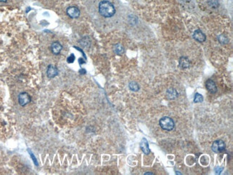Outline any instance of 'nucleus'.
<instances>
[{
	"instance_id": "5701e85b",
	"label": "nucleus",
	"mask_w": 233,
	"mask_h": 175,
	"mask_svg": "<svg viewBox=\"0 0 233 175\" xmlns=\"http://www.w3.org/2000/svg\"><path fill=\"white\" fill-rule=\"evenodd\" d=\"M7 0H0V2H6Z\"/></svg>"
},
{
	"instance_id": "20e7f679",
	"label": "nucleus",
	"mask_w": 233,
	"mask_h": 175,
	"mask_svg": "<svg viewBox=\"0 0 233 175\" xmlns=\"http://www.w3.org/2000/svg\"><path fill=\"white\" fill-rule=\"evenodd\" d=\"M225 149V143L223 140L221 139L216 140V141H214L213 143H212V149L214 152L220 153L223 152Z\"/></svg>"
},
{
	"instance_id": "6e6552de",
	"label": "nucleus",
	"mask_w": 233,
	"mask_h": 175,
	"mask_svg": "<svg viewBox=\"0 0 233 175\" xmlns=\"http://www.w3.org/2000/svg\"><path fill=\"white\" fill-rule=\"evenodd\" d=\"M62 49V46L59 42H54L51 45L50 50L54 55H59Z\"/></svg>"
},
{
	"instance_id": "2eb2a0df",
	"label": "nucleus",
	"mask_w": 233,
	"mask_h": 175,
	"mask_svg": "<svg viewBox=\"0 0 233 175\" xmlns=\"http://www.w3.org/2000/svg\"><path fill=\"white\" fill-rule=\"evenodd\" d=\"M203 100H204V98H203L202 95L201 94H199V93H195V95H194V102L195 103V104H197V103L202 102Z\"/></svg>"
},
{
	"instance_id": "b1692460",
	"label": "nucleus",
	"mask_w": 233,
	"mask_h": 175,
	"mask_svg": "<svg viewBox=\"0 0 233 175\" xmlns=\"http://www.w3.org/2000/svg\"><path fill=\"white\" fill-rule=\"evenodd\" d=\"M144 174H145V175H146V174H153V173H151V172H147V173H145Z\"/></svg>"
},
{
	"instance_id": "6ab92c4d",
	"label": "nucleus",
	"mask_w": 233,
	"mask_h": 175,
	"mask_svg": "<svg viewBox=\"0 0 233 175\" xmlns=\"http://www.w3.org/2000/svg\"><path fill=\"white\" fill-rule=\"evenodd\" d=\"M28 152H29V153H30V156H31V158H32V159H33V161H34V164H35V165H37H37H38V163H37V159H36V158H35V157H34V154H32V152H30V150H29V151H28Z\"/></svg>"
},
{
	"instance_id": "9d476101",
	"label": "nucleus",
	"mask_w": 233,
	"mask_h": 175,
	"mask_svg": "<svg viewBox=\"0 0 233 175\" xmlns=\"http://www.w3.org/2000/svg\"><path fill=\"white\" fill-rule=\"evenodd\" d=\"M206 88L211 93H215L217 91V86H216L215 83H214L212 80H211V79H209V80H207Z\"/></svg>"
},
{
	"instance_id": "4be33fe9",
	"label": "nucleus",
	"mask_w": 233,
	"mask_h": 175,
	"mask_svg": "<svg viewBox=\"0 0 233 175\" xmlns=\"http://www.w3.org/2000/svg\"><path fill=\"white\" fill-rule=\"evenodd\" d=\"M79 72H80V74H82V75H83V74H85V73H86V71H85V70H84V69H83V68H82V69H81V70H80V71H79Z\"/></svg>"
},
{
	"instance_id": "4468645a",
	"label": "nucleus",
	"mask_w": 233,
	"mask_h": 175,
	"mask_svg": "<svg viewBox=\"0 0 233 175\" xmlns=\"http://www.w3.org/2000/svg\"><path fill=\"white\" fill-rule=\"evenodd\" d=\"M128 87H129L131 91H134V92L138 91L139 88H139V84L137 83L136 82H135V81H131V82H130L129 85H128Z\"/></svg>"
},
{
	"instance_id": "ddd939ff",
	"label": "nucleus",
	"mask_w": 233,
	"mask_h": 175,
	"mask_svg": "<svg viewBox=\"0 0 233 175\" xmlns=\"http://www.w3.org/2000/svg\"><path fill=\"white\" fill-rule=\"evenodd\" d=\"M113 51H114L115 54L120 55L124 54V48L121 44H116V45L113 46Z\"/></svg>"
},
{
	"instance_id": "412c9836",
	"label": "nucleus",
	"mask_w": 233,
	"mask_h": 175,
	"mask_svg": "<svg viewBox=\"0 0 233 175\" xmlns=\"http://www.w3.org/2000/svg\"><path fill=\"white\" fill-rule=\"evenodd\" d=\"M78 61H79V63H80V65H82V64L85 63V61H84L83 59H82V58H80V59H79Z\"/></svg>"
},
{
	"instance_id": "39448f33",
	"label": "nucleus",
	"mask_w": 233,
	"mask_h": 175,
	"mask_svg": "<svg viewBox=\"0 0 233 175\" xmlns=\"http://www.w3.org/2000/svg\"><path fill=\"white\" fill-rule=\"evenodd\" d=\"M66 13H67V15H68L70 18L75 19V18L79 17L80 12V10H79L77 7L71 6V7H69L66 10Z\"/></svg>"
},
{
	"instance_id": "f8f14e48",
	"label": "nucleus",
	"mask_w": 233,
	"mask_h": 175,
	"mask_svg": "<svg viewBox=\"0 0 233 175\" xmlns=\"http://www.w3.org/2000/svg\"><path fill=\"white\" fill-rule=\"evenodd\" d=\"M178 96V93L174 88H170L166 91V97L170 100H174Z\"/></svg>"
},
{
	"instance_id": "f03ea898",
	"label": "nucleus",
	"mask_w": 233,
	"mask_h": 175,
	"mask_svg": "<svg viewBox=\"0 0 233 175\" xmlns=\"http://www.w3.org/2000/svg\"><path fill=\"white\" fill-rule=\"evenodd\" d=\"M159 124L162 129L169 131L173 130L175 126L174 121L169 117H163L159 121Z\"/></svg>"
},
{
	"instance_id": "1a4fd4ad",
	"label": "nucleus",
	"mask_w": 233,
	"mask_h": 175,
	"mask_svg": "<svg viewBox=\"0 0 233 175\" xmlns=\"http://www.w3.org/2000/svg\"><path fill=\"white\" fill-rule=\"evenodd\" d=\"M179 67L182 69H187L190 67V61L187 57H181L179 60Z\"/></svg>"
},
{
	"instance_id": "0eeeda50",
	"label": "nucleus",
	"mask_w": 233,
	"mask_h": 175,
	"mask_svg": "<svg viewBox=\"0 0 233 175\" xmlns=\"http://www.w3.org/2000/svg\"><path fill=\"white\" fill-rule=\"evenodd\" d=\"M47 77L49 78H55V77L58 75V68H57L55 66L52 65H49L47 70Z\"/></svg>"
},
{
	"instance_id": "f3484780",
	"label": "nucleus",
	"mask_w": 233,
	"mask_h": 175,
	"mask_svg": "<svg viewBox=\"0 0 233 175\" xmlns=\"http://www.w3.org/2000/svg\"><path fill=\"white\" fill-rule=\"evenodd\" d=\"M218 39H219V41L221 42L222 44H225V43H227V42H228V39H227V38L226 36L224 35H220L219 38H218Z\"/></svg>"
},
{
	"instance_id": "9b49d317",
	"label": "nucleus",
	"mask_w": 233,
	"mask_h": 175,
	"mask_svg": "<svg viewBox=\"0 0 233 175\" xmlns=\"http://www.w3.org/2000/svg\"><path fill=\"white\" fill-rule=\"evenodd\" d=\"M140 147L142 150V152L144 153L145 154H148L150 153V149L148 146V142L145 138H143L140 143Z\"/></svg>"
},
{
	"instance_id": "aec40b11",
	"label": "nucleus",
	"mask_w": 233,
	"mask_h": 175,
	"mask_svg": "<svg viewBox=\"0 0 233 175\" xmlns=\"http://www.w3.org/2000/svg\"><path fill=\"white\" fill-rule=\"evenodd\" d=\"M223 167H221V168H220V167H217V168L216 169V172H217V174H220V173L222 172V170H223Z\"/></svg>"
},
{
	"instance_id": "f257e3e1",
	"label": "nucleus",
	"mask_w": 233,
	"mask_h": 175,
	"mask_svg": "<svg viewBox=\"0 0 233 175\" xmlns=\"http://www.w3.org/2000/svg\"><path fill=\"white\" fill-rule=\"evenodd\" d=\"M98 11L100 15L106 18L111 17L115 13L114 5L107 0H103L99 3Z\"/></svg>"
},
{
	"instance_id": "a211bd4d",
	"label": "nucleus",
	"mask_w": 233,
	"mask_h": 175,
	"mask_svg": "<svg viewBox=\"0 0 233 175\" xmlns=\"http://www.w3.org/2000/svg\"><path fill=\"white\" fill-rule=\"evenodd\" d=\"M75 59H76V57H75L74 54H71L68 58H67V62L68 63H73V62L75 61Z\"/></svg>"
},
{
	"instance_id": "423d86ee",
	"label": "nucleus",
	"mask_w": 233,
	"mask_h": 175,
	"mask_svg": "<svg viewBox=\"0 0 233 175\" xmlns=\"http://www.w3.org/2000/svg\"><path fill=\"white\" fill-rule=\"evenodd\" d=\"M193 38L199 42H203L206 40V35L200 29H196L193 33Z\"/></svg>"
},
{
	"instance_id": "7ed1b4c3",
	"label": "nucleus",
	"mask_w": 233,
	"mask_h": 175,
	"mask_svg": "<svg viewBox=\"0 0 233 175\" xmlns=\"http://www.w3.org/2000/svg\"><path fill=\"white\" fill-rule=\"evenodd\" d=\"M18 101L20 106H25L31 102V96L27 92H22L19 94Z\"/></svg>"
},
{
	"instance_id": "dca6fc26",
	"label": "nucleus",
	"mask_w": 233,
	"mask_h": 175,
	"mask_svg": "<svg viewBox=\"0 0 233 175\" xmlns=\"http://www.w3.org/2000/svg\"><path fill=\"white\" fill-rule=\"evenodd\" d=\"M208 5L212 8H217L219 7V2L217 0H208Z\"/></svg>"
}]
</instances>
